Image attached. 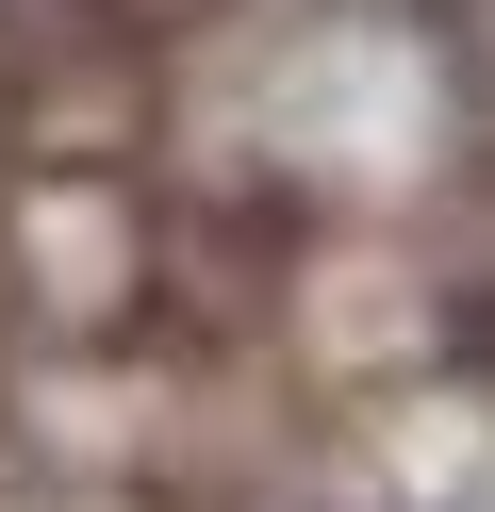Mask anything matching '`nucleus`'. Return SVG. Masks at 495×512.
<instances>
[{
    "label": "nucleus",
    "mask_w": 495,
    "mask_h": 512,
    "mask_svg": "<svg viewBox=\"0 0 495 512\" xmlns=\"http://www.w3.org/2000/svg\"><path fill=\"white\" fill-rule=\"evenodd\" d=\"M0 166H17V83H0Z\"/></svg>",
    "instance_id": "nucleus-5"
},
{
    "label": "nucleus",
    "mask_w": 495,
    "mask_h": 512,
    "mask_svg": "<svg viewBox=\"0 0 495 512\" xmlns=\"http://www.w3.org/2000/svg\"><path fill=\"white\" fill-rule=\"evenodd\" d=\"M429 34H446L462 100H479V133H495V0H429Z\"/></svg>",
    "instance_id": "nucleus-4"
},
{
    "label": "nucleus",
    "mask_w": 495,
    "mask_h": 512,
    "mask_svg": "<svg viewBox=\"0 0 495 512\" xmlns=\"http://www.w3.org/2000/svg\"><path fill=\"white\" fill-rule=\"evenodd\" d=\"M165 314V199L132 149H17L0 166V331L17 347H132Z\"/></svg>",
    "instance_id": "nucleus-2"
},
{
    "label": "nucleus",
    "mask_w": 495,
    "mask_h": 512,
    "mask_svg": "<svg viewBox=\"0 0 495 512\" xmlns=\"http://www.w3.org/2000/svg\"><path fill=\"white\" fill-rule=\"evenodd\" d=\"M347 512H495V380H413L363 446V496Z\"/></svg>",
    "instance_id": "nucleus-3"
},
{
    "label": "nucleus",
    "mask_w": 495,
    "mask_h": 512,
    "mask_svg": "<svg viewBox=\"0 0 495 512\" xmlns=\"http://www.w3.org/2000/svg\"><path fill=\"white\" fill-rule=\"evenodd\" d=\"M314 512H347V496H314Z\"/></svg>",
    "instance_id": "nucleus-6"
},
{
    "label": "nucleus",
    "mask_w": 495,
    "mask_h": 512,
    "mask_svg": "<svg viewBox=\"0 0 495 512\" xmlns=\"http://www.w3.org/2000/svg\"><path fill=\"white\" fill-rule=\"evenodd\" d=\"M165 133L264 215H396L462 166V100L429 0H215L165 67Z\"/></svg>",
    "instance_id": "nucleus-1"
}]
</instances>
